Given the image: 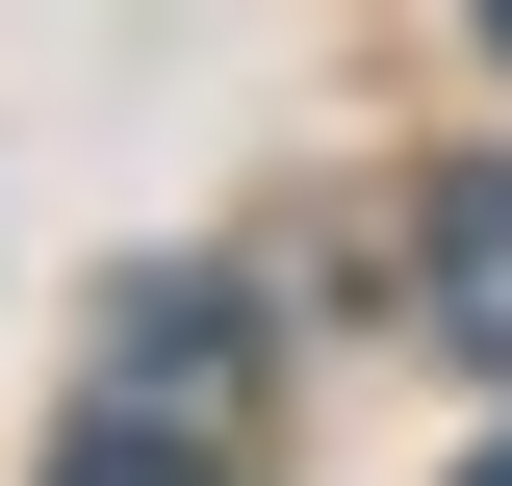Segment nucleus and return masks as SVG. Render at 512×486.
Instances as JSON below:
<instances>
[{
  "label": "nucleus",
  "mask_w": 512,
  "mask_h": 486,
  "mask_svg": "<svg viewBox=\"0 0 512 486\" xmlns=\"http://www.w3.org/2000/svg\"><path fill=\"white\" fill-rule=\"evenodd\" d=\"M103 333H128V410H180V435H231V384H256V359H231V282H128Z\"/></svg>",
  "instance_id": "1"
},
{
  "label": "nucleus",
  "mask_w": 512,
  "mask_h": 486,
  "mask_svg": "<svg viewBox=\"0 0 512 486\" xmlns=\"http://www.w3.org/2000/svg\"><path fill=\"white\" fill-rule=\"evenodd\" d=\"M436 333L512 384V180H461V205H436Z\"/></svg>",
  "instance_id": "2"
},
{
  "label": "nucleus",
  "mask_w": 512,
  "mask_h": 486,
  "mask_svg": "<svg viewBox=\"0 0 512 486\" xmlns=\"http://www.w3.org/2000/svg\"><path fill=\"white\" fill-rule=\"evenodd\" d=\"M52 486H231L205 435H154V410H103V435H52Z\"/></svg>",
  "instance_id": "3"
},
{
  "label": "nucleus",
  "mask_w": 512,
  "mask_h": 486,
  "mask_svg": "<svg viewBox=\"0 0 512 486\" xmlns=\"http://www.w3.org/2000/svg\"><path fill=\"white\" fill-rule=\"evenodd\" d=\"M487 52H512V0H487Z\"/></svg>",
  "instance_id": "4"
},
{
  "label": "nucleus",
  "mask_w": 512,
  "mask_h": 486,
  "mask_svg": "<svg viewBox=\"0 0 512 486\" xmlns=\"http://www.w3.org/2000/svg\"><path fill=\"white\" fill-rule=\"evenodd\" d=\"M461 486H512V461H461Z\"/></svg>",
  "instance_id": "5"
}]
</instances>
